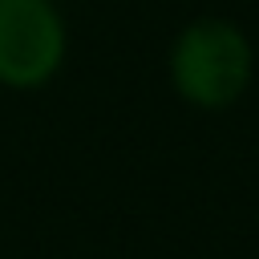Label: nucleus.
I'll use <instances>...</instances> for the list:
<instances>
[{
  "label": "nucleus",
  "instance_id": "obj_1",
  "mask_svg": "<svg viewBox=\"0 0 259 259\" xmlns=\"http://www.w3.org/2000/svg\"><path fill=\"white\" fill-rule=\"evenodd\" d=\"M255 73L251 40L239 24L223 16L190 20L170 45V85L194 109H227L235 105Z\"/></svg>",
  "mask_w": 259,
  "mask_h": 259
},
{
  "label": "nucleus",
  "instance_id": "obj_2",
  "mask_svg": "<svg viewBox=\"0 0 259 259\" xmlns=\"http://www.w3.org/2000/svg\"><path fill=\"white\" fill-rule=\"evenodd\" d=\"M69 32L53 0H0V85L40 89L65 65Z\"/></svg>",
  "mask_w": 259,
  "mask_h": 259
}]
</instances>
